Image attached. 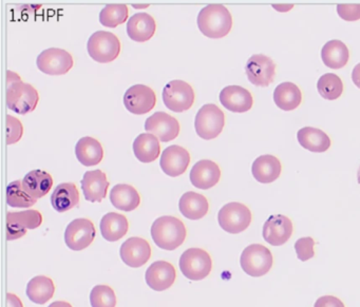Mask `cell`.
I'll list each match as a JSON object with an SVG mask.
<instances>
[{
    "mask_svg": "<svg viewBox=\"0 0 360 307\" xmlns=\"http://www.w3.org/2000/svg\"><path fill=\"white\" fill-rule=\"evenodd\" d=\"M48 307H72V305L66 301H56V302L51 303Z\"/></svg>",
    "mask_w": 360,
    "mask_h": 307,
    "instance_id": "cell-46",
    "label": "cell"
},
{
    "mask_svg": "<svg viewBox=\"0 0 360 307\" xmlns=\"http://www.w3.org/2000/svg\"><path fill=\"white\" fill-rule=\"evenodd\" d=\"M155 104L157 96L148 86H132L124 94V105L132 115H146L155 108Z\"/></svg>",
    "mask_w": 360,
    "mask_h": 307,
    "instance_id": "cell-13",
    "label": "cell"
},
{
    "mask_svg": "<svg viewBox=\"0 0 360 307\" xmlns=\"http://www.w3.org/2000/svg\"><path fill=\"white\" fill-rule=\"evenodd\" d=\"M7 302L8 307H24L20 296H16V294H11V292H9V294H7Z\"/></svg>",
    "mask_w": 360,
    "mask_h": 307,
    "instance_id": "cell-44",
    "label": "cell"
},
{
    "mask_svg": "<svg viewBox=\"0 0 360 307\" xmlns=\"http://www.w3.org/2000/svg\"><path fill=\"white\" fill-rule=\"evenodd\" d=\"M187 237L186 227L176 216H164L157 218L151 226V237L158 247L164 250L176 249Z\"/></svg>",
    "mask_w": 360,
    "mask_h": 307,
    "instance_id": "cell-2",
    "label": "cell"
},
{
    "mask_svg": "<svg viewBox=\"0 0 360 307\" xmlns=\"http://www.w3.org/2000/svg\"><path fill=\"white\" fill-rule=\"evenodd\" d=\"M317 90L322 98L328 100H335L342 94L343 83L338 75L326 73L317 81Z\"/></svg>",
    "mask_w": 360,
    "mask_h": 307,
    "instance_id": "cell-36",
    "label": "cell"
},
{
    "mask_svg": "<svg viewBox=\"0 0 360 307\" xmlns=\"http://www.w3.org/2000/svg\"><path fill=\"white\" fill-rule=\"evenodd\" d=\"M79 203V192L73 183H63L54 189L51 205L58 212H66Z\"/></svg>",
    "mask_w": 360,
    "mask_h": 307,
    "instance_id": "cell-30",
    "label": "cell"
},
{
    "mask_svg": "<svg viewBox=\"0 0 360 307\" xmlns=\"http://www.w3.org/2000/svg\"><path fill=\"white\" fill-rule=\"evenodd\" d=\"M314 307H345L340 299L334 296H320L315 302Z\"/></svg>",
    "mask_w": 360,
    "mask_h": 307,
    "instance_id": "cell-43",
    "label": "cell"
},
{
    "mask_svg": "<svg viewBox=\"0 0 360 307\" xmlns=\"http://www.w3.org/2000/svg\"><path fill=\"white\" fill-rule=\"evenodd\" d=\"M128 37L132 41L144 43L153 39L157 30L155 18L147 13L134 14L127 22Z\"/></svg>",
    "mask_w": 360,
    "mask_h": 307,
    "instance_id": "cell-23",
    "label": "cell"
},
{
    "mask_svg": "<svg viewBox=\"0 0 360 307\" xmlns=\"http://www.w3.org/2000/svg\"><path fill=\"white\" fill-rule=\"evenodd\" d=\"M101 233L108 242H117L125 237L129 230V222L123 214L109 212L101 221Z\"/></svg>",
    "mask_w": 360,
    "mask_h": 307,
    "instance_id": "cell-28",
    "label": "cell"
},
{
    "mask_svg": "<svg viewBox=\"0 0 360 307\" xmlns=\"http://www.w3.org/2000/svg\"><path fill=\"white\" fill-rule=\"evenodd\" d=\"M7 144L13 145L20 142L24 134V126L22 122L12 115L7 117Z\"/></svg>",
    "mask_w": 360,
    "mask_h": 307,
    "instance_id": "cell-41",
    "label": "cell"
},
{
    "mask_svg": "<svg viewBox=\"0 0 360 307\" xmlns=\"http://www.w3.org/2000/svg\"><path fill=\"white\" fill-rule=\"evenodd\" d=\"M96 235V227L91 220L85 218H77L67 226L65 242L71 250L81 252L91 245Z\"/></svg>",
    "mask_w": 360,
    "mask_h": 307,
    "instance_id": "cell-10",
    "label": "cell"
},
{
    "mask_svg": "<svg viewBox=\"0 0 360 307\" xmlns=\"http://www.w3.org/2000/svg\"><path fill=\"white\" fill-rule=\"evenodd\" d=\"M75 155L82 165L85 167L96 166L104 159V149L102 144L96 138L85 136L77 142L75 146Z\"/></svg>",
    "mask_w": 360,
    "mask_h": 307,
    "instance_id": "cell-26",
    "label": "cell"
},
{
    "mask_svg": "<svg viewBox=\"0 0 360 307\" xmlns=\"http://www.w3.org/2000/svg\"><path fill=\"white\" fill-rule=\"evenodd\" d=\"M292 221L282 214L271 216L263 225V239L273 246H281L290 239L292 235Z\"/></svg>",
    "mask_w": 360,
    "mask_h": 307,
    "instance_id": "cell-17",
    "label": "cell"
},
{
    "mask_svg": "<svg viewBox=\"0 0 360 307\" xmlns=\"http://www.w3.org/2000/svg\"><path fill=\"white\" fill-rule=\"evenodd\" d=\"M56 285L51 277L37 275L27 285V296L35 304L43 305L53 298Z\"/></svg>",
    "mask_w": 360,
    "mask_h": 307,
    "instance_id": "cell-33",
    "label": "cell"
},
{
    "mask_svg": "<svg viewBox=\"0 0 360 307\" xmlns=\"http://www.w3.org/2000/svg\"><path fill=\"white\" fill-rule=\"evenodd\" d=\"M191 164V155L178 145L167 147L161 155L160 166L164 174L172 178L182 176Z\"/></svg>",
    "mask_w": 360,
    "mask_h": 307,
    "instance_id": "cell-18",
    "label": "cell"
},
{
    "mask_svg": "<svg viewBox=\"0 0 360 307\" xmlns=\"http://www.w3.org/2000/svg\"><path fill=\"white\" fill-rule=\"evenodd\" d=\"M109 185L107 176L102 170L86 172L82 180V189L85 200L91 203H101L106 197Z\"/></svg>",
    "mask_w": 360,
    "mask_h": 307,
    "instance_id": "cell-22",
    "label": "cell"
},
{
    "mask_svg": "<svg viewBox=\"0 0 360 307\" xmlns=\"http://www.w3.org/2000/svg\"><path fill=\"white\" fill-rule=\"evenodd\" d=\"M43 223V216L39 210L30 209L7 214V239H20L27 235L28 229H37Z\"/></svg>",
    "mask_w": 360,
    "mask_h": 307,
    "instance_id": "cell-12",
    "label": "cell"
},
{
    "mask_svg": "<svg viewBox=\"0 0 360 307\" xmlns=\"http://www.w3.org/2000/svg\"><path fill=\"white\" fill-rule=\"evenodd\" d=\"M357 180H358V183H359V184H360V167H359V169H358V172H357Z\"/></svg>",
    "mask_w": 360,
    "mask_h": 307,
    "instance_id": "cell-47",
    "label": "cell"
},
{
    "mask_svg": "<svg viewBox=\"0 0 360 307\" xmlns=\"http://www.w3.org/2000/svg\"><path fill=\"white\" fill-rule=\"evenodd\" d=\"M316 242L314 241L313 237H301L298 241L295 243V250H296L297 258L299 260L305 262V261L311 260L315 256V246Z\"/></svg>",
    "mask_w": 360,
    "mask_h": 307,
    "instance_id": "cell-40",
    "label": "cell"
},
{
    "mask_svg": "<svg viewBox=\"0 0 360 307\" xmlns=\"http://www.w3.org/2000/svg\"><path fill=\"white\" fill-rule=\"evenodd\" d=\"M73 58L66 50L50 48L39 54L37 65L39 71L47 75L67 74L72 69Z\"/></svg>",
    "mask_w": 360,
    "mask_h": 307,
    "instance_id": "cell-11",
    "label": "cell"
},
{
    "mask_svg": "<svg viewBox=\"0 0 360 307\" xmlns=\"http://www.w3.org/2000/svg\"><path fill=\"white\" fill-rule=\"evenodd\" d=\"M337 13L345 22H356L360 20V5H338Z\"/></svg>",
    "mask_w": 360,
    "mask_h": 307,
    "instance_id": "cell-42",
    "label": "cell"
},
{
    "mask_svg": "<svg viewBox=\"0 0 360 307\" xmlns=\"http://www.w3.org/2000/svg\"><path fill=\"white\" fill-rule=\"evenodd\" d=\"M128 10L125 5H108L101 11L100 22L107 28H117L127 22Z\"/></svg>",
    "mask_w": 360,
    "mask_h": 307,
    "instance_id": "cell-38",
    "label": "cell"
},
{
    "mask_svg": "<svg viewBox=\"0 0 360 307\" xmlns=\"http://www.w3.org/2000/svg\"><path fill=\"white\" fill-rule=\"evenodd\" d=\"M134 152L142 163L155 162L161 153L159 138L150 133H142L134 142Z\"/></svg>",
    "mask_w": 360,
    "mask_h": 307,
    "instance_id": "cell-34",
    "label": "cell"
},
{
    "mask_svg": "<svg viewBox=\"0 0 360 307\" xmlns=\"http://www.w3.org/2000/svg\"><path fill=\"white\" fill-rule=\"evenodd\" d=\"M180 129L178 119L166 112H155L145 123V130L163 143L176 140L180 134Z\"/></svg>",
    "mask_w": 360,
    "mask_h": 307,
    "instance_id": "cell-15",
    "label": "cell"
},
{
    "mask_svg": "<svg viewBox=\"0 0 360 307\" xmlns=\"http://www.w3.org/2000/svg\"><path fill=\"white\" fill-rule=\"evenodd\" d=\"M245 72L248 81L257 87H269L276 77V65L271 58L263 54L252 55L248 60Z\"/></svg>",
    "mask_w": 360,
    "mask_h": 307,
    "instance_id": "cell-14",
    "label": "cell"
},
{
    "mask_svg": "<svg viewBox=\"0 0 360 307\" xmlns=\"http://www.w3.org/2000/svg\"><path fill=\"white\" fill-rule=\"evenodd\" d=\"M53 186L51 174L43 170H32L22 178V188L30 197L39 200L47 195Z\"/></svg>",
    "mask_w": 360,
    "mask_h": 307,
    "instance_id": "cell-25",
    "label": "cell"
},
{
    "mask_svg": "<svg viewBox=\"0 0 360 307\" xmlns=\"http://www.w3.org/2000/svg\"><path fill=\"white\" fill-rule=\"evenodd\" d=\"M282 166L278 157L274 155H261L252 166L255 180L261 184L275 182L281 174Z\"/></svg>",
    "mask_w": 360,
    "mask_h": 307,
    "instance_id": "cell-24",
    "label": "cell"
},
{
    "mask_svg": "<svg viewBox=\"0 0 360 307\" xmlns=\"http://www.w3.org/2000/svg\"><path fill=\"white\" fill-rule=\"evenodd\" d=\"M198 27L208 39H219L229 35L233 28L231 12L222 5H210L200 11Z\"/></svg>",
    "mask_w": 360,
    "mask_h": 307,
    "instance_id": "cell-3",
    "label": "cell"
},
{
    "mask_svg": "<svg viewBox=\"0 0 360 307\" xmlns=\"http://www.w3.org/2000/svg\"><path fill=\"white\" fill-rule=\"evenodd\" d=\"M179 264L183 275L193 281L205 279L212 269V256L202 248H189L183 252Z\"/></svg>",
    "mask_w": 360,
    "mask_h": 307,
    "instance_id": "cell-7",
    "label": "cell"
},
{
    "mask_svg": "<svg viewBox=\"0 0 360 307\" xmlns=\"http://www.w3.org/2000/svg\"><path fill=\"white\" fill-rule=\"evenodd\" d=\"M220 178V167L210 159H202L198 162L191 171V184L203 190H207L216 186Z\"/></svg>",
    "mask_w": 360,
    "mask_h": 307,
    "instance_id": "cell-21",
    "label": "cell"
},
{
    "mask_svg": "<svg viewBox=\"0 0 360 307\" xmlns=\"http://www.w3.org/2000/svg\"><path fill=\"white\" fill-rule=\"evenodd\" d=\"M352 81H353L354 85L360 89V64L356 65L355 68L353 69Z\"/></svg>",
    "mask_w": 360,
    "mask_h": 307,
    "instance_id": "cell-45",
    "label": "cell"
},
{
    "mask_svg": "<svg viewBox=\"0 0 360 307\" xmlns=\"http://www.w3.org/2000/svg\"><path fill=\"white\" fill-rule=\"evenodd\" d=\"M179 209L189 220H200L207 214L210 204L203 195L188 191L181 197Z\"/></svg>",
    "mask_w": 360,
    "mask_h": 307,
    "instance_id": "cell-27",
    "label": "cell"
},
{
    "mask_svg": "<svg viewBox=\"0 0 360 307\" xmlns=\"http://www.w3.org/2000/svg\"><path fill=\"white\" fill-rule=\"evenodd\" d=\"M274 102L281 110H295L302 103V92L299 89L298 86L290 81H285L276 88L274 92Z\"/></svg>",
    "mask_w": 360,
    "mask_h": 307,
    "instance_id": "cell-32",
    "label": "cell"
},
{
    "mask_svg": "<svg viewBox=\"0 0 360 307\" xmlns=\"http://www.w3.org/2000/svg\"><path fill=\"white\" fill-rule=\"evenodd\" d=\"M92 307H115L117 296L115 290L108 285H96L90 294Z\"/></svg>",
    "mask_w": 360,
    "mask_h": 307,
    "instance_id": "cell-39",
    "label": "cell"
},
{
    "mask_svg": "<svg viewBox=\"0 0 360 307\" xmlns=\"http://www.w3.org/2000/svg\"><path fill=\"white\" fill-rule=\"evenodd\" d=\"M87 50L92 60L101 64H108L119 58L121 41L113 33L98 31L90 37Z\"/></svg>",
    "mask_w": 360,
    "mask_h": 307,
    "instance_id": "cell-4",
    "label": "cell"
},
{
    "mask_svg": "<svg viewBox=\"0 0 360 307\" xmlns=\"http://www.w3.org/2000/svg\"><path fill=\"white\" fill-rule=\"evenodd\" d=\"M7 202L11 207L30 208L37 200L30 197L22 188V181H14L7 188Z\"/></svg>",
    "mask_w": 360,
    "mask_h": 307,
    "instance_id": "cell-37",
    "label": "cell"
},
{
    "mask_svg": "<svg viewBox=\"0 0 360 307\" xmlns=\"http://www.w3.org/2000/svg\"><path fill=\"white\" fill-rule=\"evenodd\" d=\"M252 211L248 206L238 202L226 204L218 214V222L221 228L231 235L246 230L252 223Z\"/></svg>",
    "mask_w": 360,
    "mask_h": 307,
    "instance_id": "cell-8",
    "label": "cell"
},
{
    "mask_svg": "<svg viewBox=\"0 0 360 307\" xmlns=\"http://www.w3.org/2000/svg\"><path fill=\"white\" fill-rule=\"evenodd\" d=\"M176 277V268L167 261L153 263L145 273L147 285L155 292H164L172 287Z\"/></svg>",
    "mask_w": 360,
    "mask_h": 307,
    "instance_id": "cell-19",
    "label": "cell"
},
{
    "mask_svg": "<svg viewBox=\"0 0 360 307\" xmlns=\"http://www.w3.org/2000/svg\"><path fill=\"white\" fill-rule=\"evenodd\" d=\"M220 103L227 110L235 113L248 112L254 105L252 93L240 86H229L220 93Z\"/></svg>",
    "mask_w": 360,
    "mask_h": 307,
    "instance_id": "cell-20",
    "label": "cell"
},
{
    "mask_svg": "<svg viewBox=\"0 0 360 307\" xmlns=\"http://www.w3.org/2000/svg\"><path fill=\"white\" fill-rule=\"evenodd\" d=\"M297 138L299 144L311 152H326L330 147V140L328 134L317 128H302L297 133Z\"/></svg>",
    "mask_w": 360,
    "mask_h": 307,
    "instance_id": "cell-31",
    "label": "cell"
},
{
    "mask_svg": "<svg viewBox=\"0 0 360 307\" xmlns=\"http://www.w3.org/2000/svg\"><path fill=\"white\" fill-rule=\"evenodd\" d=\"M7 106L18 115L32 112L39 104L37 90L30 84L24 83L20 75L8 71Z\"/></svg>",
    "mask_w": 360,
    "mask_h": 307,
    "instance_id": "cell-1",
    "label": "cell"
},
{
    "mask_svg": "<svg viewBox=\"0 0 360 307\" xmlns=\"http://www.w3.org/2000/svg\"><path fill=\"white\" fill-rule=\"evenodd\" d=\"M225 125V115L217 105H204L195 115V132L203 140L218 138Z\"/></svg>",
    "mask_w": 360,
    "mask_h": 307,
    "instance_id": "cell-6",
    "label": "cell"
},
{
    "mask_svg": "<svg viewBox=\"0 0 360 307\" xmlns=\"http://www.w3.org/2000/svg\"><path fill=\"white\" fill-rule=\"evenodd\" d=\"M273 264V254L269 248L261 244L248 246L240 258V265L244 273L254 277L266 275Z\"/></svg>",
    "mask_w": 360,
    "mask_h": 307,
    "instance_id": "cell-5",
    "label": "cell"
},
{
    "mask_svg": "<svg viewBox=\"0 0 360 307\" xmlns=\"http://www.w3.org/2000/svg\"><path fill=\"white\" fill-rule=\"evenodd\" d=\"M321 58L328 68L337 70V69L343 68L349 62V49L342 41L334 39V41H328L323 46L321 50Z\"/></svg>",
    "mask_w": 360,
    "mask_h": 307,
    "instance_id": "cell-35",
    "label": "cell"
},
{
    "mask_svg": "<svg viewBox=\"0 0 360 307\" xmlns=\"http://www.w3.org/2000/svg\"><path fill=\"white\" fill-rule=\"evenodd\" d=\"M195 91L186 81H169L163 89V102L169 110L174 112H184L189 110L195 103Z\"/></svg>",
    "mask_w": 360,
    "mask_h": 307,
    "instance_id": "cell-9",
    "label": "cell"
},
{
    "mask_svg": "<svg viewBox=\"0 0 360 307\" xmlns=\"http://www.w3.org/2000/svg\"><path fill=\"white\" fill-rule=\"evenodd\" d=\"M111 204L122 211H132L140 206L141 197L131 185H115L110 191Z\"/></svg>",
    "mask_w": 360,
    "mask_h": 307,
    "instance_id": "cell-29",
    "label": "cell"
},
{
    "mask_svg": "<svg viewBox=\"0 0 360 307\" xmlns=\"http://www.w3.org/2000/svg\"><path fill=\"white\" fill-rule=\"evenodd\" d=\"M120 256L127 266L139 268L151 258L150 244L142 237H129L121 246Z\"/></svg>",
    "mask_w": 360,
    "mask_h": 307,
    "instance_id": "cell-16",
    "label": "cell"
}]
</instances>
